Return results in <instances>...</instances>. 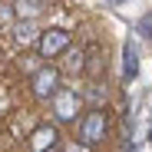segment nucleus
I'll use <instances>...</instances> for the list:
<instances>
[{
  "label": "nucleus",
  "instance_id": "nucleus-11",
  "mask_svg": "<svg viewBox=\"0 0 152 152\" xmlns=\"http://www.w3.org/2000/svg\"><path fill=\"white\" fill-rule=\"evenodd\" d=\"M17 17H13V7H7V4H0V27H10Z\"/></svg>",
  "mask_w": 152,
  "mask_h": 152
},
{
  "label": "nucleus",
  "instance_id": "nucleus-14",
  "mask_svg": "<svg viewBox=\"0 0 152 152\" xmlns=\"http://www.w3.org/2000/svg\"><path fill=\"white\" fill-rule=\"evenodd\" d=\"M13 152H20V149H13Z\"/></svg>",
  "mask_w": 152,
  "mask_h": 152
},
{
  "label": "nucleus",
  "instance_id": "nucleus-10",
  "mask_svg": "<svg viewBox=\"0 0 152 152\" xmlns=\"http://www.w3.org/2000/svg\"><path fill=\"white\" fill-rule=\"evenodd\" d=\"M63 152H93V145H86V142H80V139H69V142L63 145Z\"/></svg>",
  "mask_w": 152,
  "mask_h": 152
},
{
  "label": "nucleus",
  "instance_id": "nucleus-7",
  "mask_svg": "<svg viewBox=\"0 0 152 152\" xmlns=\"http://www.w3.org/2000/svg\"><path fill=\"white\" fill-rule=\"evenodd\" d=\"M83 50H66V53H63V69H69V73H83Z\"/></svg>",
  "mask_w": 152,
  "mask_h": 152
},
{
  "label": "nucleus",
  "instance_id": "nucleus-9",
  "mask_svg": "<svg viewBox=\"0 0 152 152\" xmlns=\"http://www.w3.org/2000/svg\"><path fill=\"white\" fill-rule=\"evenodd\" d=\"M136 73H139V56L132 46H126V80H132Z\"/></svg>",
  "mask_w": 152,
  "mask_h": 152
},
{
  "label": "nucleus",
  "instance_id": "nucleus-4",
  "mask_svg": "<svg viewBox=\"0 0 152 152\" xmlns=\"http://www.w3.org/2000/svg\"><path fill=\"white\" fill-rule=\"evenodd\" d=\"M60 80H63V73H60L56 66L43 63V66L33 73L30 89H33V96H37V99H53V96H56V89H60Z\"/></svg>",
  "mask_w": 152,
  "mask_h": 152
},
{
  "label": "nucleus",
  "instance_id": "nucleus-5",
  "mask_svg": "<svg viewBox=\"0 0 152 152\" xmlns=\"http://www.w3.org/2000/svg\"><path fill=\"white\" fill-rule=\"evenodd\" d=\"M56 139H60L56 122H46V126H40V129H33L30 149H33V152H50V149H56Z\"/></svg>",
  "mask_w": 152,
  "mask_h": 152
},
{
  "label": "nucleus",
  "instance_id": "nucleus-8",
  "mask_svg": "<svg viewBox=\"0 0 152 152\" xmlns=\"http://www.w3.org/2000/svg\"><path fill=\"white\" fill-rule=\"evenodd\" d=\"M40 33H37V23L33 20H20L17 23V43H33Z\"/></svg>",
  "mask_w": 152,
  "mask_h": 152
},
{
  "label": "nucleus",
  "instance_id": "nucleus-2",
  "mask_svg": "<svg viewBox=\"0 0 152 152\" xmlns=\"http://www.w3.org/2000/svg\"><path fill=\"white\" fill-rule=\"evenodd\" d=\"M69 46H73V33L63 30V27L40 30V37H37V53H40L43 60H56V56H63Z\"/></svg>",
  "mask_w": 152,
  "mask_h": 152
},
{
  "label": "nucleus",
  "instance_id": "nucleus-6",
  "mask_svg": "<svg viewBox=\"0 0 152 152\" xmlns=\"http://www.w3.org/2000/svg\"><path fill=\"white\" fill-rule=\"evenodd\" d=\"M40 13H43L40 0H17V4H13V17L17 20H37Z\"/></svg>",
  "mask_w": 152,
  "mask_h": 152
},
{
  "label": "nucleus",
  "instance_id": "nucleus-12",
  "mask_svg": "<svg viewBox=\"0 0 152 152\" xmlns=\"http://www.w3.org/2000/svg\"><path fill=\"white\" fill-rule=\"evenodd\" d=\"M139 30H142V37H152V13H145L139 20Z\"/></svg>",
  "mask_w": 152,
  "mask_h": 152
},
{
  "label": "nucleus",
  "instance_id": "nucleus-3",
  "mask_svg": "<svg viewBox=\"0 0 152 152\" xmlns=\"http://www.w3.org/2000/svg\"><path fill=\"white\" fill-rule=\"evenodd\" d=\"M109 132V119H106V109H86V116L80 119V142L86 145H99Z\"/></svg>",
  "mask_w": 152,
  "mask_h": 152
},
{
  "label": "nucleus",
  "instance_id": "nucleus-1",
  "mask_svg": "<svg viewBox=\"0 0 152 152\" xmlns=\"http://www.w3.org/2000/svg\"><path fill=\"white\" fill-rule=\"evenodd\" d=\"M50 109H53V119H56V126H63V122H73L76 116H80V109H83V96L76 93L73 86H60V89H56V96L50 99Z\"/></svg>",
  "mask_w": 152,
  "mask_h": 152
},
{
  "label": "nucleus",
  "instance_id": "nucleus-13",
  "mask_svg": "<svg viewBox=\"0 0 152 152\" xmlns=\"http://www.w3.org/2000/svg\"><path fill=\"white\" fill-rule=\"evenodd\" d=\"M50 152H63V149H50Z\"/></svg>",
  "mask_w": 152,
  "mask_h": 152
}]
</instances>
